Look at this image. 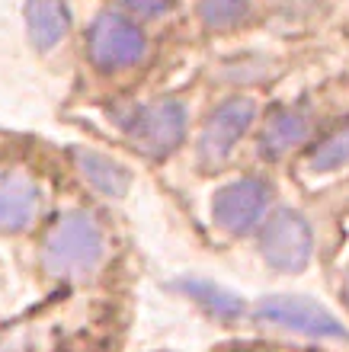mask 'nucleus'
<instances>
[{"label": "nucleus", "mask_w": 349, "mask_h": 352, "mask_svg": "<svg viewBox=\"0 0 349 352\" xmlns=\"http://www.w3.org/2000/svg\"><path fill=\"white\" fill-rule=\"evenodd\" d=\"M106 237L90 212L61 214L42 243V263L58 278H83L100 266Z\"/></svg>", "instance_id": "1"}, {"label": "nucleus", "mask_w": 349, "mask_h": 352, "mask_svg": "<svg viewBox=\"0 0 349 352\" xmlns=\"http://www.w3.org/2000/svg\"><path fill=\"white\" fill-rule=\"evenodd\" d=\"M125 135L138 151L151 154V157H164L170 151L180 148V141L186 135V109L176 100H157L131 109L125 119Z\"/></svg>", "instance_id": "2"}, {"label": "nucleus", "mask_w": 349, "mask_h": 352, "mask_svg": "<svg viewBox=\"0 0 349 352\" xmlns=\"http://www.w3.org/2000/svg\"><path fill=\"white\" fill-rule=\"evenodd\" d=\"M311 250H314L311 228L292 208L276 212L260 231V253L273 269L295 272V269H302L311 260Z\"/></svg>", "instance_id": "3"}, {"label": "nucleus", "mask_w": 349, "mask_h": 352, "mask_svg": "<svg viewBox=\"0 0 349 352\" xmlns=\"http://www.w3.org/2000/svg\"><path fill=\"white\" fill-rule=\"evenodd\" d=\"M90 58L93 65L103 71H116V67H129L145 58V32H141L131 19L119 16V13H103L96 16L90 29Z\"/></svg>", "instance_id": "4"}, {"label": "nucleus", "mask_w": 349, "mask_h": 352, "mask_svg": "<svg viewBox=\"0 0 349 352\" xmlns=\"http://www.w3.org/2000/svg\"><path fill=\"white\" fill-rule=\"evenodd\" d=\"M257 320L273 327H285V330H295V333L304 336H337V340H346V330L337 317L327 311V307L314 305L308 298H292V295H273L263 298L257 305Z\"/></svg>", "instance_id": "5"}, {"label": "nucleus", "mask_w": 349, "mask_h": 352, "mask_svg": "<svg viewBox=\"0 0 349 352\" xmlns=\"http://www.w3.org/2000/svg\"><path fill=\"white\" fill-rule=\"evenodd\" d=\"M269 205V186L263 179H234L224 189H218V195L211 199V218L221 231L228 234H247L253 231Z\"/></svg>", "instance_id": "6"}, {"label": "nucleus", "mask_w": 349, "mask_h": 352, "mask_svg": "<svg viewBox=\"0 0 349 352\" xmlns=\"http://www.w3.org/2000/svg\"><path fill=\"white\" fill-rule=\"evenodd\" d=\"M253 100L247 96H234V100H224L218 109L209 116L202 129V138H199V157L202 164H221V160L231 157V151L237 148V141L244 138V131L253 125Z\"/></svg>", "instance_id": "7"}, {"label": "nucleus", "mask_w": 349, "mask_h": 352, "mask_svg": "<svg viewBox=\"0 0 349 352\" xmlns=\"http://www.w3.org/2000/svg\"><path fill=\"white\" fill-rule=\"evenodd\" d=\"M39 186L23 173H0V234H19L36 221Z\"/></svg>", "instance_id": "8"}, {"label": "nucleus", "mask_w": 349, "mask_h": 352, "mask_svg": "<svg viewBox=\"0 0 349 352\" xmlns=\"http://www.w3.org/2000/svg\"><path fill=\"white\" fill-rule=\"evenodd\" d=\"M311 131V119L308 112L298 109V106H285V109H276L269 116L266 129L260 135V154L263 157H279L288 148L302 144Z\"/></svg>", "instance_id": "9"}, {"label": "nucleus", "mask_w": 349, "mask_h": 352, "mask_svg": "<svg viewBox=\"0 0 349 352\" xmlns=\"http://www.w3.org/2000/svg\"><path fill=\"white\" fill-rule=\"evenodd\" d=\"M74 164H77L81 176H83V179H87V183H90L100 195H109V199H122V195L129 192L131 176H129V170L122 167V164H116V160L103 157V154H96V151L77 148V151H74Z\"/></svg>", "instance_id": "10"}, {"label": "nucleus", "mask_w": 349, "mask_h": 352, "mask_svg": "<svg viewBox=\"0 0 349 352\" xmlns=\"http://www.w3.org/2000/svg\"><path fill=\"white\" fill-rule=\"evenodd\" d=\"M26 29L39 52H52L67 36V10L61 0H26Z\"/></svg>", "instance_id": "11"}, {"label": "nucleus", "mask_w": 349, "mask_h": 352, "mask_svg": "<svg viewBox=\"0 0 349 352\" xmlns=\"http://www.w3.org/2000/svg\"><path fill=\"white\" fill-rule=\"evenodd\" d=\"M183 292H189V295H193L199 305L209 307L211 314L221 317V320H234V317L244 314V301H240L237 295L224 292L221 285H211V282L189 278V282H183Z\"/></svg>", "instance_id": "12"}, {"label": "nucleus", "mask_w": 349, "mask_h": 352, "mask_svg": "<svg viewBox=\"0 0 349 352\" xmlns=\"http://www.w3.org/2000/svg\"><path fill=\"white\" fill-rule=\"evenodd\" d=\"M343 164H349V125L340 129L337 135H330L327 141H321L317 151L311 154V167L321 170V173L337 170V167H343Z\"/></svg>", "instance_id": "13"}, {"label": "nucleus", "mask_w": 349, "mask_h": 352, "mask_svg": "<svg viewBox=\"0 0 349 352\" xmlns=\"http://www.w3.org/2000/svg\"><path fill=\"white\" fill-rule=\"evenodd\" d=\"M202 23L209 29H231L237 26L247 13V0H202Z\"/></svg>", "instance_id": "14"}, {"label": "nucleus", "mask_w": 349, "mask_h": 352, "mask_svg": "<svg viewBox=\"0 0 349 352\" xmlns=\"http://www.w3.org/2000/svg\"><path fill=\"white\" fill-rule=\"evenodd\" d=\"M122 3L138 16H160V13L173 7V0H122Z\"/></svg>", "instance_id": "15"}, {"label": "nucleus", "mask_w": 349, "mask_h": 352, "mask_svg": "<svg viewBox=\"0 0 349 352\" xmlns=\"http://www.w3.org/2000/svg\"><path fill=\"white\" fill-rule=\"evenodd\" d=\"M346 301H349V278H346Z\"/></svg>", "instance_id": "16"}]
</instances>
